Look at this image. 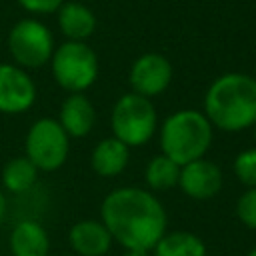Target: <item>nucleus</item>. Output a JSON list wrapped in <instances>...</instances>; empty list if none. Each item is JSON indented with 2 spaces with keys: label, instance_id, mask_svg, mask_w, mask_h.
<instances>
[{
  "label": "nucleus",
  "instance_id": "8",
  "mask_svg": "<svg viewBox=\"0 0 256 256\" xmlns=\"http://www.w3.org/2000/svg\"><path fill=\"white\" fill-rule=\"evenodd\" d=\"M170 82H172V64L160 52L140 54L128 70L130 92H136L150 100L164 94Z\"/></svg>",
  "mask_w": 256,
  "mask_h": 256
},
{
  "label": "nucleus",
  "instance_id": "6",
  "mask_svg": "<svg viewBox=\"0 0 256 256\" xmlns=\"http://www.w3.org/2000/svg\"><path fill=\"white\" fill-rule=\"evenodd\" d=\"M70 136L52 116H42L30 124L24 136V156L40 172L60 170L70 156Z\"/></svg>",
  "mask_w": 256,
  "mask_h": 256
},
{
  "label": "nucleus",
  "instance_id": "11",
  "mask_svg": "<svg viewBox=\"0 0 256 256\" xmlns=\"http://www.w3.org/2000/svg\"><path fill=\"white\" fill-rule=\"evenodd\" d=\"M68 244L78 256H106L114 240L100 218H82L70 226Z\"/></svg>",
  "mask_w": 256,
  "mask_h": 256
},
{
  "label": "nucleus",
  "instance_id": "16",
  "mask_svg": "<svg viewBox=\"0 0 256 256\" xmlns=\"http://www.w3.org/2000/svg\"><path fill=\"white\" fill-rule=\"evenodd\" d=\"M40 170L22 154L10 158L0 170V188L6 194H24L38 182Z\"/></svg>",
  "mask_w": 256,
  "mask_h": 256
},
{
  "label": "nucleus",
  "instance_id": "9",
  "mask_svg": "<svg viewBox=\"0 0 256 256\" xmlns=\"http://www.w3.org/2000/svg\"><path fill=\"white\" fill-rule=\"evenodd\" d=\"M36 96V82L28 70L14 62H0V114H24L34 106Z\"/></svg>",
  "mask_w": 256,
  "mask_h": 256
},
{
  "label": "nucleus",
  "instance_id": "19",
  "mask_svg": "<svg viewBox=\"0 0 256 256\" xmlns=\"http://www.w3.org/2000/svg\"><path fill=\"white\" fill-rule=\"evenodd\" d=\"M232 170L244 188H256V146L238 152L232 162Z\"/></svg>",
  "mask_w": 256,
  "mask_h": 256
},
{
  "label": "nucleus",
  "instance_id": "3",
  "mask_svg": "<svg viewBox=\"0 0 256 256\" xmlns=\"http://www.w3.org/2000/svg\"><path fill=\"white\" fill-rule=\"evenodd\" d=\"M156 134L160 152L184 166L206 156L214 140V126L204 112L196 108H180L162 120Z\"/></svg>",
  "mask_w": 256,
  "mask_h": 256
},
{
  "label": "nucleus",
  "instance_id": "22",
  "mask_svg": "<svg viewBox=\"0 0 256 256\" xmlns=\"http://www.w3.org/2000/svg\"><path fill=\"white\" fill-rule=\"evenodd\" d=\"M6 214H8V194L0 188V228L6 220Z\"/></svg>",
  "mask_w": 256,
  "mask_h": 256
},
{
  "label": "nucleus",
  "instance_id": "21",
  "mask_svg": "<svg viewBox=\"0 0 256 256\" xmlns=\"http://www.w3.org/2000/svg\"><path fill=\"white\" fill-rule=\"evenodd\" d=\"M16 2L32 16H46V14H56V10L62 6L64 0H16Z\"/></svg>",
  "mask_w": 256,
  "mask_h": 256
},
{
  "label": "nucleus",
  "instance_id": "18",
  "mask_svg": "<svg viewBox=\"0 0 256 256\" xmlns=\"http://www.w3.org/2000/svg\"><path fill=\"white\" fill-rule=\"evenodd\" d=\"M180 164L164 156L162 152L152 156L144 166V182L150 192H164L170 188H178Z\"/></svg>",
  "mask_w": 256,
  "mask_h": 256
},
{
  "label": "nucleus",
  "instance_id": "20",
  "mask_svg": "<svg viewBox=\"0 0 256 256\" xmlns=\"http://www.w3.org/2000/svg\"><path fill=\"white\" fill-rule=\"evenodd\" d=\"M236 216L246 228L256 230V188H246L238 196V200H236Z\"/></svg>",
  "mask_w": 256,
  "mask_h": 256
},
{
  "label": "nucleus",
  "instance_id": "17",
  "mask_svg": "<svg viewBox=\"0 0 256 256\" xmlns=\"http://www.w3.org/2000/svg\"><path fill=\"white\" fill-rule=\"evenodd\" d=\"M204 240L188 230H166L164 236L154 244L152 256H206Z\"/></svg>",
  "mask_w": 256,
  "mask_h": 256
},
{
  "label": "nucleus",
  "instance_id": "24",
  "mask_svg": "<svg viewBox=\"0 0 256 256\" xmlns=\"http://www.w3.org/2000/svg\"><path fill=\"white\" fill-rule=\"evenodd\" d=\"M246 256H256V246H254L252 250H248V252H246Z\"/></svg>",
  "mask_w": 256,
  "mask_h": 256
},
{
  "label": "nucleus",
  "instance_id": "1",
  "mask_svg": "<svg viewBox=\"0 0 256 256\" xmlns=\"http://www.w3.org/2000/svg\"><path fill=\"white\" fill-rule=\"evenodd\" d=\"M100 220L124 250H152L168 230V214L148 188L120 186L100 204Z\"/></svg>",
  "mask_w": 256,
  "mask_h": 256
},
{
  "label": "nucleus",
  "instance_id": "5",
  "mask_svg": "<svg viewBox=\"0 0 256 256\" xmlns=\"http://www.w3.org/2000/svg\"><path fill=\"white\" fill-rule=\"evenodd\" d=\"M48 64L54 82L68 94L86 92L92 88L100 72L98 54L94 48H90L88 42L76 40H64L58 44Z\"/></svg>",
  "mask_w": 256,
  "mask_h": 256
},
{
  "label": "nucleus",
  "instance_id": "23",
  "mask_svg": "<svg viewBox=\"0 0 256 256\" xmlns=\"http://www.w3.org/2000/svg\"><path fill=\"white\" fill-rule=\"evenodd\" d=\"M124 256H152V250H124Z\"/></svg>",
  "mask_w": 256,
  "mask_h": 256
},
{
  "label": "nucleus",
  "instance_id": "4",
  "mask_svg": "<svg viewBox=\"0 0 256 256\" xmlns=\"http://www.w3.org/2000/svg\"><path fill=\"white\" fill-rule=\"evenodd\" d=\"M112 136L128 148L146 146L158 132V112L150 98L136 92L122 94L110 110Z\"/></svg>",
  "mask_w": 256,
  "mask_h": 256
},
{
  "label": "nucleus",
  "instance_id": "25",
  "mask_svg": "<svg viewBox=\"0 0 256 256\" xmlns=\"http://www.w3.org/2000/svg\"><path fill=\"white\" fill-rule=\"evenodd\" d=\"M252 130H254V142H256V122H254V126H252Z\"/></svg>",
  "mask_w": 256,
  "mask_h": 256
},
{
  "label": "nucleus",
  "instance_id": "14",
  "mask_svg": "<svg viewBox=\"0 0 256 256\" xmlns=\"http://www.w3.org/2000/svg\"><path fill=\"white\" fill-rule=\"evenodd\" d=\"M130 162V148L114 136L98 140L90 152V168L102 178L120 176Z\"/></svg>",
  "mask_w": 256,
  "mask_h": 256
},
{
  "label": "nucleus",
  "instance_id": "7",
  "mask_svg": "<svg viewBox=\"0 0 256 256\" xmlns=\"http://www.w3.org/2000/svg\"><path fill=\"white\" fill-rule=\"evenodd\" d=\"M6 44L12 62L24 70L46 66L56 48L52 30L36 16L20 18L10 28Z\"/></svg>",
  "mask_w": 256,
  "mask_h": 256
},
{
  "label": "nucleus",
  "instance_id": "13",
  "mask_svg": "<svg viewBox=\"0 0 256 256\" xmlns=\"http://www.w3.org/2000/svg\"><path fill=\"white\" fill-rule=\"evenodd\" d=\"M8 250L12 256H48V230L38 220L24 218L12 226L8 236Z\"/></svg>",
  "mask_w": 256,
  "mask_h": 256
},
{
  "label": "nucleus",
  "instance_id": "12",
  "mask_svg": "<svg viewBox=\"0 0 256 256\" xmlns=\"http://www.w3.org/2000/svg\"><path fill=\"white\" fill-rule=\"evenodd\" d=\"M56 120L70 138H84L96 124V108L86 92H72L62 100Z\"/></svg>",
  "mask_w": 256,
  "mask_h": 256
},
{
  "label": "nucleus",
  "instance_id": "10",
  "mask_svg": "<svg viewBox=\"0 0 256 256\" xmlns=\"http://www.w3.org/2000/svg\"><path fill=\"white\" fill-rule=\"evenodd\" d=\"M222 184H224L222 168L214 160H208L206 156L180 166L178 188L184 196L192 200L214 198L222 190Z\"/></svg>",
  "mask_w": 256,
  "mask_h": 256
},
{
  "label": "nucleus",
  "instance_id": "2",
  "mask_svg": "<svg viewBox=\"0 0 256 256\" xmlns=\"http://www.w3.org/2000/svg\"><path fill=\"white\" fill-rule=\"evenodd\" d=\"M202 112L214 130L238 134L256 122V76L226 72L210 82Z\"/></svg>",
  "mask_w": 256,
  "mask_h": 256
},
{
  "label": "nucleus",
  "instance_id": "15",
  "mask_svg": "<svg viewBox=\"0 0 256 256\" xmlns=\"http://www.w3.org/2000/svg\"><path fill=\"white\" fill-rule=\"evenodd\" d=\"M56 22L66 40L86 42L96 30V14L82 2L64 0L56 10Z\"/></svg>",
  "mask_w": 256,
  "mask_h": 256
}]
</instances>
